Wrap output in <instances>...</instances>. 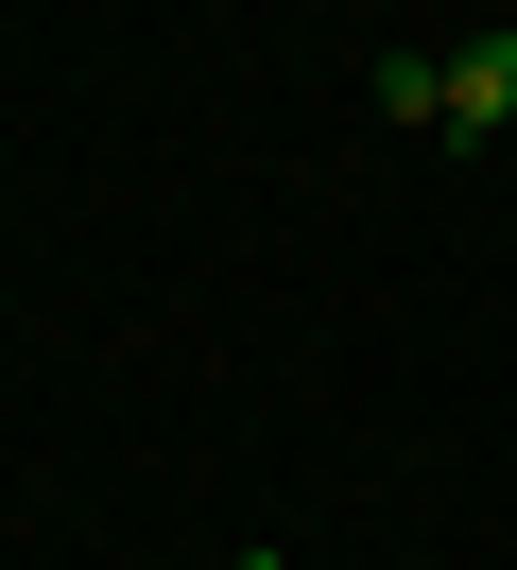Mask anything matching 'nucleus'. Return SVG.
Returning a JSON list of instances; mask_svg holds the SVG:
<instances>
[{
	"label": "nucleus",
	"instance_id": "1",
	"mask_svg": "<svg viewBox=\"0 0 517 570\" xmlns=\"http://www.w3.org/2000/svg\"><path fill=\"white\" fill-rule=\"evenodd\" d=\"M448 121H466V139L517 121V36H466V52H448Z\"/></svg>",
	"mask_w": 517,
	"mask_h": 570
},
{
	"label": "nucleus",
	"instance_id": "2",
	"mask_svg": "<svg viewBox=\"0 0 517 570\" xmlns=\"http://www.w3.org/2000/svg\"><path fill=\"white\" fill-rule=\"evenodd\" d=\"M379 121H448V52H379Z\"/></svg>",
	"mask_w": 517,
	"mask_h": 570
},
{
	"label": "nucleus",
	"instance_id": "3",
	"mask_svg": "<svg viewBox=\"0 0 517 570\" xmlns=\"http://www.w3.org/2000/svg\"><path fill=\"white\" fill-rule=\"evenodd\" d=\"M259 570H294V553H259Z\"/></svg>",
	"mask_w": 517,
	"mask_h": 570
},
{
	"label": "nucleus",
	"instance_id": "4",
	"mask_svg": "<svg viewBox=\"0 0 517 570\" xmlns=\"http://www.w3.org/2000/svg\"><path fill=\"white\" fill-rule=\"evenodd\" d=\"M241 570H259V553H241Z\"/></svg>",
	"mask_w": 517,
	"mask_h": 570
}]
</instances>
